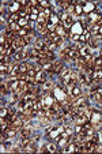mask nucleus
<instances>
[{
  "mask_svg": "<svg viewBox=\"0 0 102 154\" xmlns=\"http://www.w3.org/2000/svg\"><path fill=\"white\" fill-rule=\"evenodd\" d=\"M60 19H61V23L64 25V27H71L72 26V23H74V21H75V18H74V15L72 14H70L68 11H65V13L61 14V17H60Z\"/></svg>",
  "mask_w": 102,
  "mask_h": 154,
  "instance_id": "f257e3e1",
  "label": "nucleus"
},
{
  "mask_svg": "<svg viewBox=\"0 0 102 154\" xmlns=\"http://www.w3.org/2000/svg\"><path fill=\"white\" fill-rule=\"evenodd\" d=\"M33 132H34V124L32 121L26 123V125H23L22 129H20V135L22 136H32Z\"/></svg>",
  "mask_w": 102,
  "mask_h": 154,
  "instance_id": "f03ea898",
  "label": "nucleus"
},
{
  "mask_svg": "<svg viewBox=\"0 0 102 154\" xmlns=\"http://www.w3.org/2000/svg\"><path fill=\"white\" fill-rule=\"evenodd\" d=\"M78 78H79V80H80V83H82L83 86H90V85H91V82H93L91 76H90L87 72H84V71H80Z\"/></svg>",
  "mask_w": 102,
  "mask_h": 154,
  "instance_id": "7ed1b4c3",
  "label": "nucleus"
},
{
  "mask_svg": "<svg viewBox=\"0 0 102 154\" xmlns=\"http://www.w3.org/2000/svg\"><path fill=\"white\" fill-rule=\"evenodd\" d=\"M15 135H16V129L8 127V128H6L4 131H1V141H4V139H10V138H14Z\"/></svg>",
  "mask_w": 102,
  "mask_h": 154,
  "instance_id": "20e7f679",
  "label": "nucleus"
},
{
  "mask_svg": "<svg viewBox=\"0 0 102 154\" xmlns=\"http://www.w3.org/2000/svg\"><path fill=\"white\" fill-rule=\"evenodd\" d=\"M27 57H29V50H26L25 48L22 50H19V52H16V53L13 56V59L15 62H22V60H25Z\"/></svg>",
  "mask_w": 102,
  "mask_h": 154,
  "instance_id": "39448f33",
  "label": "nucleus"
},
{
  "mask_svg": "<svg viewBox=\"0 0 102 154\" xmlns=\"http://www.w3.org/2000/svg\"><path fill=\"white\" fill-rule=\"evenodd\" d=\"M80 57V52L78 48L75 46H71L70 52H68V55H67V59H70V60H78Z\"/></svg>",
  "mask_w": 102,
  "mask_h": 154,
  "instance_id": "423d86ee",
  "label": "nucleus"
},
{
  "mask_svg": "<svg viewBox=\"0 0 102 154\" xmlns=\"http://www.w3.org/2000/svg\"><path fill=\"white\" fill-rule=\"evenodd\" d=\"M46 78H48L46 71H39V72H37V75H36V83H37V85H42V83L46 82Z\"/></svg>",
  "mask_w": 102,
  "mask_h": 154,
  "instance_id": "0eeeda50",
  "label": "nucleus"
},
{
  "mask_svg": "<svg viewBox=\"0 0 102 154\" xmlns=\"http://www.w3.org/2000/svg\"><path fill=\"white\" fill-rule=\"evenodd\" d=\"M7 86H8V89H10V92L15 93L20 86V79H11L10 82H8Z\"/></svg>",
  "mask_w": 102,
  "mask_h": 154,
  "instance_id": "6e6552de",
  "label": "nucleus"
},
{
  "mask_svg": "<svg viewBox=\"0 0 102 154\" xmlns=\"http://www.w3.org/2000/svg\"><path fill=\"white\" fill-rule=\"evenodd\" d=\"M34 48L39 52H45L46 50V44H45V40L44 38H38L36 42H34Z\"/></svg>",
  "mask_w": 102,
  "mask_h": 154,
  "instance_id": "1a4fd4ad",
  "label": "nucleus"
},
{
  "mask_svg": "<svg viewBox=\"0 0 102 154\" xmlns=\"http://www.w3.org/2000/svg\"><path fill=\"white\" fill-rule=\"evenodd\" d=\"M30 143H32V139H30V136H22V138H20V141L18 142V145L20 146L22 151H23V150H25V149L27 147V146H29Z\"/></svg>",
  "mask_w": 102,
  "mask_h": 154,
  "instance_id": "9d476101",
  "label": "nucleus"
},
{
  "mask_svg": "<svg viewBox=\"0 0 102 154\" xmlns=\"http://www.w3.org/2000/svg\"><path fill=\"white\" fill-rule=\"evenodd\" d=\"M70 94L72 98H78V97H80L82 96V89L79 86H74L72 89L70 90Z\"/></svg>",
  "mask_w": 102,
  "mask_h": 154,
  "instance_id": "9b49d317",
  "label": "nucleus"
},
{
  "mask_svg": "<svg viewBox=\"0 0 102 154\" xmlns=\"http://www.w3.org/2000/svg\"><path fill=\"white\" fill-rule=\"evenodd\" d=\"M8 8H10V11L13 14L15 13H18V11H20V4H19V1H13V3H10V6H8Z\"/></svg>",
  "mask_w": 102,
  "mask_h": 154,
  "instance_id": "f8f14e48",
  "label": "nucleus"
},
{
  "mask_svg": "<svg viewBox=\"0 0 102 154\" xmlns=\"http://www.w3.org/2000/svg\"><path fill=\"white\" fill-rule=\"evenodd\" d=\"M61 71H63V63L53 62V74H60Z\"/></svg>",
  "mask_w": 102,
  "mask_h": 154,
  "instance_id": "ddd939ff",
  "label": "nucleus"
},
{
  "mask_svg": "<svg viewBox=\"0 0 102 154\" xmlns=\"http://www.w3.org/2000/svg\"><path fill=\"white\" fill-rule=\"evenodd\" d=\"M79 52H80V56H84V57H86V56L91 55V48H90L89 45H83Z\"/></svg>",
  "mask_w": 102,
  "mask_h": 154,
  "instance_id": "4468645a",
  "label": "nucleus"
},
{
  "mask_svg": "<svg viewBox=\"0 0 102 154\" xmlns=\"http://www.w3.org/2000/svg\"><path fill=\"white\" fill-rule=\"evenodd\" d=\"M99 29H101V26L98 25H93L89 27V31L91 36H99Z\"/></svg>",
  "mask_w": 102,
  "mask_h": 154,
  "instance_id": "2eb2a0df",
  "label": "nucleus"
},
{
  "mask_svg": "<svg viewBox=\"0 0 102 154\" xmlns=\"http://www.w3.org/2000/svg\"><path fill=\"white\" fill-rule=\"evenodd\" d=\"M32 67L29 63H26V62H22L19 64V70H20V74H26L27 71H29V68Z\"/></svg>",
  "mask_w": 102,
  "mask_h": 154,
  "instance_id": "dca6fc26",
  "label": "nucleus"
},
{
  "mask_svg": "<svg viewBox=\"0 0 102 154\" xmlns=\"http://www.w3.org/2000/svg\"><path fill=\"white\" fill-rule=\"evenodd\" d=\"M19 19H20L19 13L11 14V15H10V18H8V25H10V23H14V22H18Z\"/></svg>",
  "mask_w": 102,
  "mask_h": 154,
  "instance_id": "f3484780",
  "label": "nucleus"
},
{
  "mask_svg": "<svg viewBox=\"0 0 102 154\" xmlns=\"http://www.w3.org/2000/svg\"><path fill=\"white\" fill-rule=\"evenodd\" d=\"M8 27H10V30H13L14 33H18V31L22 29L19 25H18V22H14V23H10L8 25Z\"/></svg>",
  "mask_w": 102,
  "mask_h": 154,
  "instance_id": "a211bd4d",
  "label": "nucleus"
},
{
  "mask_svg": "<svg viewBox=\"0 0 102 154\" xmlns=\"http://www.w3.org/2000/svg\"><path fill=\"white\" fill-rule=\"evenodd\" d=\"M36 145H37V143H30V145H29V146L23 150V151H26V153H34V151H37Z\"/></svg>",
  "mask_w": 102,
  "mask_h": 154,
  "instance_id": "6ab92c4d",
  "label": "nucleus"
},
{
  "mask_svg": "<svg viewBox=\"0 0 102 154\" xmlns=\"http://www.w3.org/2000/svg\"><path fill=\"white\" fill-rule=\"evenodd\" d=\"M56 150H57V145H56V143H48V151L55 153Z\"/></svg>",
  "mask_w": 102,
  "mask_h": 154,
  "instance_id": "aec40b11",
  "label": "nucleus"
},
{
  "mask_svg": "<svg viewBox=\"0 0 102 154\" xmlns=\"http://www.w3.org/2000/svg\"><path fill=\"white\" fill-rule=\"evenodd\" d=\"M27 34H29V31H27V29H26V27H22V29L18 31V36H19V37H22V38L26 37Z\"/></svg>",
  "mask_w": 102,
  "mask_h": 154,
  "instance_id": "412c9836",
  "label": "nucleus"
},
{
  "mask_svg": "<svg viewBox=\"0 0 102 154\" xmlns=\"http://www.w3.org/2000/svg\"><path fill=\"white\" fill-rule=\"evenodd\" d=\"M33 37H34V36H33V33H29V34H27L26 37H23V40H25L26 45H27V44H30V42H32V41H33Z\"/></svg>",
  "mask_w": 102,
  "mask_h": 154,
  "instance_id": "4be33fe9",
  "label": "nucleus"
},
{
  "mask_svg": "<svg viewBox=\"0 0 102 154\" xmlns=\"http://www.w3.org/2000/svg\"><path fill=\"white\" fill-rule=\"evenodd\" d=\"M30 139H32V143H37V142L41 139V135H39V134H34V135L30 136Z\"/></svg>",
  "mask_w": 102,
  "mask_h": 154,
  "instance_id": "5701e85b",
  "label": "nucleus"
},
{
  "mask_svg": "<svg viewBox=\"0 0 102 154\" xmlns=\"http://www.w3.org/2000/svg\"><path fill=\"white\" fill-rule=\"evenodd\" d=\"M10 62H11L10 56L8 55H1V63H4V64H10Z\"/></svg>",
  "mask_w": 102,
  "mask_h": 154,
  "instance_id": "b1692460",
  "label": "nucleus"
},
{
  "mask_svg": "<svg viewBox=\"0 0 102 154\" xmlns=\"http://www.w3.org/2000/svg\"><path fill=\"white\" fill-rule=\"evenodd\" d=\"M74 11H75V14H78V15H82V14H83V8H82V6H75Z\"/></svg>",
  "mask_w": 102,
  "mask_h": 154,
  "instance_id": "393cba45",
  "label": "nucleus"
},
{
  "mask_svg": "<svg viewBox=\"0 0 102 154\" xmlns=\"http://www.w3.org/2000/svg\"><path fill=\"white\" fill-rule=\"evenodd\" d=\"M7 89H8V86H7L6 83H1V94H3V96L8 93V90H7Z\"/></svg>",
  "mask_w": 102,
  "mask_h": 154,
  "instance_id": "a878e982",
  "label": "nucleus"
},
{
  "mask_svg": "<svg viewBox=\"0 0 102 154\" xmlns=\"http://www.w3.org/2000/svg\"><path fill=\"white\" fill-rule=\"evenodd\" d=\"M99 136H101V138H102V129H101V131H99Z\"/></svg>",
  "mask_w": 102,
  "mask_h": 154,
  "instance_id": "bb28decb",
  "label": "nucleus"
}]
</instances>
